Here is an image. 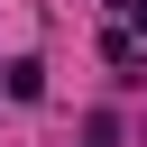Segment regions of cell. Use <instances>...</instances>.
<instances>
[{"label": "cell", "instance_id": "7a4b0ae2", "mask_svg": "<svg viewBox=\"0 0 147 147\" xmlns=\"http://www.w3.org/2000/svg\"><path fill=\"white\" fill-rule=\"evenodd\" d=\"M92 147H110V129H92Z\"/></svg>", "mask_w": 147, "mask_h": 147}, {"label": "cell", "instance_id": "6da1fadb", "mask_svg": "<svg viewBox=\"0 0 147 147\" xmlns=\"http://www.w3.org/2000/svg\"><path fill=\"white\" fill-rule=\"evenodd\" d=\"M0 83H9V101H46V64H37V55H18Z\"/></svg>", "mask_w": 147, "mask_h": 147}]
</instances>
